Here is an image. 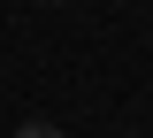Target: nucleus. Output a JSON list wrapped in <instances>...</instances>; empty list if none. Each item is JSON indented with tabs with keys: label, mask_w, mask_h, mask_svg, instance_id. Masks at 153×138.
I'll list each match as a JSON object with an SVG mask.
<instances>
[{
	"label": "nucleus",
	"mask_w": 153,
	"mask_h": 138,
	"mask_svg": "<svg viewBox=\"0 0 153 138\" xmlns=\"http://www.w3.org/2000/svg\"><path fill=\"white\" fill-rule=\"evenodd\" d=\"M16 138H61L54 123H16Z\"/></svg>",
	"instance_id": "1"
}]
</instances>
